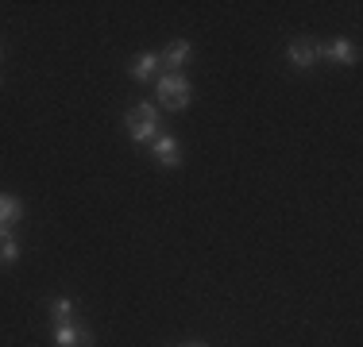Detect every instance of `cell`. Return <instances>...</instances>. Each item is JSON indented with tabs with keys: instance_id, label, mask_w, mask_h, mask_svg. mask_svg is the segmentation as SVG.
I'll use <instances>...</instances> for the list:
<instances>
[{
	"instance_id": "obj_1",
	"label": "cell",
	"mask_w": 363,
	"mask_h": 347,
	"mask_svg": "<svg viewBox=\"0 0 363 347\" xmlns=\"http://www.w3.org/2000/svg\"><path fill=\"white\" fill-rule=\"evenodd\" d=\"M124 127H128V135H132L135 143H155L159 132H162V112L155 108V104H135V108L124 116Z\"/></svg>"
},
{
	"instance_id": "obj_2",
	"label": "cell",
	"mask_w": 363,
	"mask_h": 347,
	"mask_svg": "<svg viewBox=\"0 0 363 347\" xmlns=\"http://www.w3.org/2000/svg\"><path fill=\"white\" fill-rule=\"evenodd\" d=\"M189 97H194V89H189V81L182 74L159 77V101H162V108L178 112V108H186V104H189Z\"/></svg>"
},
{
	"instance_id": "obj_3",
	"label": "cell",
	"mask_w": 363,
	"mask_h": 347,
	"mask_svg": "<svg viewBox=\"0 0 363 347\" xmlns=\"http://www.w3.org/2000/svg\"><path fill=\"white\" fill-rule=\"evenodd\" d=\"M55 343L58 347H89L93 343V332H89V328H77L74 320H70V324H58L55 328Z\"/></svg>"
},
{
	"instance_id": "obj_4",
	"label": "cell",
	"mask_w": 363,
	"mask_h": 347,
	"mask_svg": "<svg viewBox=\"0 0 363 347\" xmlns=\"http://www.w3.org/2000/svg\"><path fill=\"white\" fill-rule=\"evenodd\" d=\"M151 151H155V162H159V166H178L182 162V147H178L174 135H159L151 143Z\"/></svg>"
},
{
	"instance_id": "obj_5",
	"label": "cell",
	"mask_w": 363,
	"mask_h": 347,
	"mask_svg": "<svg viewBox=\"0 0 363 347\" xmlns=\"http://www.w3.org/2000/svg\"><path fill=\"white\" fill-rule=\"evenodd\" d=\"M317 58H321V47H317L313 39H290V62H294V66L309 69Z\"/></svg>"
},
{
	"instance_id": "obj_6",
	"label": "cell",
	"mask_w": 363,
	"mask_h": 347,
	"mask_svg": "<svg viewBox=\"0 0 363 347\" xmlns=\"http://www.w3.org/2000/svg\"><path fill=\"white\" fill-rule=\"evenodd\" d=\"M189 55H194V47H189L186 39H174L167 50H162V58H159V62L167 66V69H182V66L189 62Z\"/></svg>"
},
{
	"instance_id": "obj_7",
	"label": "cell",
	"mask_w": 363,
	"mask_h": 347,
	"mask_svg": "<svg viewBox=\"0 0 363 347\" xmlns=\"http://www.w3.org/2000/svg\"><path fill=\"white\" fill-rule=\"evenodd\" d=\"M321 55H328L333 62H340V66L356 62V47H352V39H333L328 47H321Z\"/></svg>"
},
{
	"instance_id": "obj_8",
	"label": "cell",
	"mask_w": 363,
	"mask_h": 347,
	"mask_svg": "<svg viewBox=\"0 0 363 347\" xmlns=\"http://www.w3.org/2000/svg\"><path fill=\"white\" fill-rule=\"evenodd\" d=\"M23 216V201L12 193H0V228H8V224H16Z\"/></svg>"
},
{
	"instance_id": "obj_9",
	"label": "cell",
	"mask_w": 363,
	"mask_h": 347,
	"mask_svg": "<svg viewBox=\"0 0 363 347\" xmlns=\"http://www.w3.org/2000/svg\"><path fill=\"white\" fill-rule=\"evenodd\" d=\"M159 55H140V58H135V62H132V77H135V81H155V74H159Z\"/></svg>"
},
{
	"instance_id": "obj_10",
	"label": "cell",
	"mask_w": 363,
	"mask_h": 347,
	"mask_svg": "<svg viewBox=\"0 0 363 347\" xmlns=\"http://www.w3.org/2000/svg\"><path fill=\"white\" fill-rule=\"evenodd\" d=\"M16 258H20V247H16L12 232H8V228H0V266H12Z\"/></svg>"
},
{
	"instance_id": "obj_11",
	"label": "cell",
	"mask_w": 363,
	"mask_h": 347,
	"mask_svg": "<svg viewBox=\"0 0 363 347\" xmlns=\"http://www.w3.org/2000/svg\"><path fill=\"white\" fill-rule=\"evenodd\" d=\"M50 317H55V324H70L74 320V301L70 297H55L50 301Z\"/></svg>"
},
{
	"instance_id": "obj_12",
	"label": "cell",
	"mask_w": 363,
	"mask_h": 347,
	"mask_svg": "<svg viewBox=\"0 0 363 347\" xmlns=\"http://www.w3.org/2000/svg\"><path fill=\"white\" fill-rule=\"evenodd\" d=\"M186 347H205V343H186Z\"/></svg>"
}]
</instances>
